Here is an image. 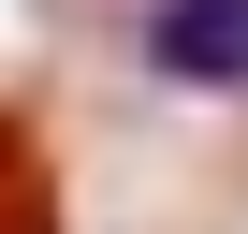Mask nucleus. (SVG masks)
<instances>
[{"instance_id":"f03ea898","label":"nucleus","mask_w":248,"mask_h":234,"mask_svg":"<svg viewBox=\"0 0 248 234\" xmlns=\"http://www.w3.org/2000/svg\"><path fill=\"white\" fill-rule=\"evenodd\" d=\"M0 234H59V190H44V161H30L15 117H0Z\"/></svg>"},{"instance_id":"f257e3e1","label":"nucleus","mask_w":248,"mask_h":234,"mask_svg":"<svg viewBox=\"0 0 248 234\" xmlns=\"http://www.w3.org/2000/svg\"><path fill=\"white\" fill-rule=\"evenodd\" d=\"M146 73L161 88H248V0H161L146 15Z\"/></svg>"}]
</instances>
